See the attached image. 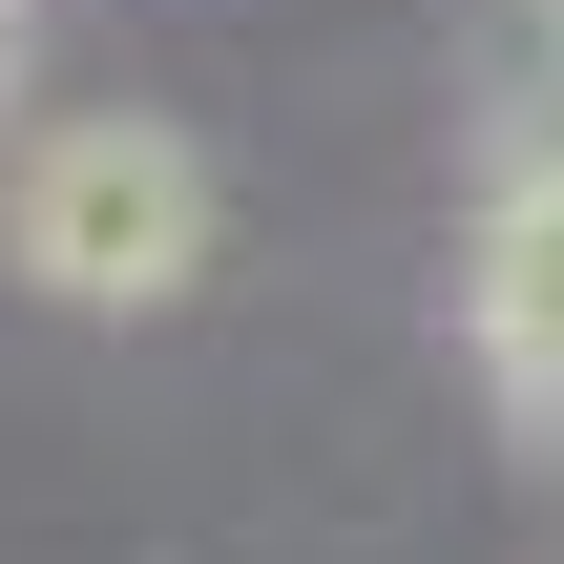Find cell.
<instances>
[{"mask_svg": "<svg viewBox=\"0 0 564 564\" xmlns=\"http://www.w3.org/2000/svg\"><path fill=\"white\" fill-rule=\"evenodd\" d=\"M460 356H481V398H502V419H544V398H564V42H544V84L502 105V147H481Z\"/></svg>", "mask_w": 564, "mask_h": 564, "instance_id": "7a4b0ae2", "label": "cell"}, {"mask_svg": "<svg viewBox=\"0 0 564 564\" xmlns=\"http://www.w3.org/2000/svg\"><path fill=\"white\" fill-rule=\"evenodd\" d=\"M544 42H564V0H544Z\"/></svg>", "mask_w": 564, "mask_h": 564, "instance_id": "5b68a950", "label": "cell"}, {"mask_svg": "<svg viewBox=\"0 0 564 564\" xmlns=\"http://www.w3.org/2000/svg\"><path fill=\"white\" fill-rule=\"evenodd\" d=\"M21 21H42V0H0V84H21Z\"/></svg>", "mask_w": 564, "mask_h": 564, "instance_id": "277c9868", "label": "cell"}, {"mask_svg": "<svg viewBox=\"0 0 564 564\" xmlns=\"http://www.w3.org/2000/svg\"><path fill=\"white\" fill-rule=\"evenodd\" d=\"M523 460H544V481H564V398H544V419H523Z\"/></svg>", "mask_w": 564, "mask_h": 564, "instance_id": "3957f363", "label": "cell"}, {"mask_svg": "<svg viewBox=\"0 0 564 564\" xmlns=\"http://www.w3.org/2000/svg\"><path fill=\"white\" fill-rule=\"evenodd\" d=\"M230 251V167L167 105H42L0 147V272L42 314H188Z\"/></svg>", "mask_w": 564, "mask_h": 564, "instance_id": "6da1fadb", "label": "cell"}]
</instances>
